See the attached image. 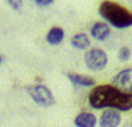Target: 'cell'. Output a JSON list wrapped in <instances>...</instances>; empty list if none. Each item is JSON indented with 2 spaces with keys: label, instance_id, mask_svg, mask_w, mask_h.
Instances as JSON below:
<instances>
[{
  "label": "cell",
  "instance_id": "5bb4252c",
  "mask_svg": "<svg viewBox=\"0 0 132 127\" xmlns=\"http://www.w3.org/2000/svg\"><path fill=\"white\" fill-rule=\"evenodd\" d=\"M36 5H39V6H49V5H51L52 3V0H35L34 1Z\"/></svg>",
  "mask_w": 132,
  "mask_h": 127
},
{
  "label": "cell",
  "instance_id": "2e32d148",
  "mask_svg": "<svg viewBox=\"0 0 132 127\" xmlns=\"http://www.w3.org/2000/svg\"><path fill=\"white\" fill-rule=\"evenodd\" d=\"M131 127H132V125H131Z\"/></svg>",
  "mask_w": 132,
  "mask_h": 127
},
{
  "label": "cell",
  "instance_id": "3957f363",
  "mask_svg": "<svg viewBox=\"0 0 132 127\" xmlns=\"http://www.w3.org/2000/svg\"><path fill=\"white\" fill-rule=\"evenodd\" d=\"M26 91L30 95V97L40 106L50 107L56 102L51 90L45 85H31L26 87Z\"/></svg>",
  "mask_w": 132,
  "mask_h": 127
},
{
  "label": "cell",
  "instance_id": "9c48e42d",
  "mask_svg": "<svg viewBox=\"0 0 132 127\" xmlns=\"http://www.w3.org/2000/svg\"><path fill=\"white\" fill-rule=\"evenodd\" d=\"M67 79L72 82L73 85L80 86V87H90L95 85V80L92 77H88L81 74H75V72H67Z\"/></svg>",
  "mask_w": 132,
  "mask_h": 127
},
{
  "label": "cell",
  "instance_id": "7c38bea8",
  "mask_svg": "<svg viewBox=\"0 0 132 127\" xmlns=\"http://www.w3.org/2000/svg\"><path fill=\"white\" fill-rule=\"evenodd\" d=\"M130 57H131V49L128 46H122L118 50V60L122 62H126L130 60Z\"/></svg>",
  "mask_w": 132,
  "mask_h": 127
},
{
  "label": "cell",
  "instance_id": "4fadbf2b",
  "mask_svg": "<svg viewBox=\"0 0 132 127\" xmlns=\"http://www.w3.org/2000/svg\"><path fill=\"white\" fill-rule=\"evenodd\" d=\"M6 4H9L14 10H19L22 6V1H15V0H7Z\"/></svg>",
  "mask_w": 132,
  "mask_h": 127
},
{
  "label": "cell",
  "instance_id": "8992f818",
  "mask_svg": "<svg viewBox=\"0 0 132 127\" xmlns=\"http://www.w3.org/2000/svg\"><path fill=\"white\" fill-rule=\"evenodd\" d=\"M100 127H118L121 123V115L115 110H106L100 117Z\"/></svg>",
  "mask_w": 132,
  "mask_h": 127
},
{
  "label": "cell",
  "instance_id": "52a82bcc",
  "mask_svg": "<svg viewBox=\"0 0 132 127\" xmlns=\"http://www.w3.org/2000/svg\"><path fill=\"white\" fill-rule=\"evenodd\" d=\"M90 34L91 36L98 40V41H105L106 39H109L111 34V30H110V26L106 24V22H95L92 25V28L90 30Z\"/></svg>",
  "mask_w": 132,
  "mask_h": 127
},
{
  "label": "cell",
  "instance_id": "30bf717a",
  "mask_svg": "<svg viewBox=\"0 0 132 127\" xmlns=\"http://www.w3.org/2000/svg\"><path fill=\"white\" fill-rule=\"evenodd\" d=\"M71 45L75 49L86 50V49H88L91 46V40L85 32H79V34H75L71 37Z\"/></svg>",
  "mask_w": 132,
  "mask_h": 127
},
{
  "label": "cell",
  "instance_id": "5b68a950",
  "mask_svg": "<svg viewBox=\"0 0 132 127\" xmlns=\"http://www.w3.org/2000/svg\"><path fill=\"white\" fill-rule=\"evenodd\" d=\"M112 83L115 87L120 89L121 91L132 94V67L120 71L112 79Z\"/></svg>",
  "mask_w": 132,
  "mask_h": 127
},
{
  "label": "cell",
  "instance_id": "277c9868",
  "mask_svg": "<svg viewBox=\"0 0 132 127\" xmlns=\"http://www.w3.org/2000/svg\"><path fill=\"white\" fill-rule=\"evenodd\" d=\"M84 61L87 69H90L91 71H101L107 65L109 57H107V54L102 49L92 47L86 51L84 56Z\"/></svg>",
  "mask_w": 132,
  "mask_h": 127
},
{
  "label": "cell",
  "instance_id": "7a4b0ae2",
  "mask_svg": "<svg viewBox=\"0 0 132 127\" xmlns=\"http://www.w3.org/2000/svg\"><path fill=\"white\" fill-rule=\"evenodd\" d=\"M98 13L107 22L116 29H126L132 26V13L115 1H102Z\"/></svg>",
  "mask_w": 132,
  "mask_h": 127
},
{
  "label": "cell",
  "instance_id": "8fae6325",
  "mask_svg": "<svg viewBox=\"0 0 132 127\" xmlns=\"http://www.w3.org/2000/svg\"><path fill=\"white\" fill-rule=\"evenodd\" d=\"M64 36H65L64 29H61L59 26H54L46 34V41L50 45H59L60 43H62Z\"/></svg>",
  "mask_w": 132,
  "mask_h": 127
},
{
  "label": "cell",
  "instance_id": "9a60e30c",
  "mask_svg": "<svg viewBox=\"0 0 132 127\" xmlns=\"http://www.w3.org/2000/svg\"><path fill=\"white\" fill-rule=\"evenodd\" d=\"M1 62H3V56L0 55V65H1Z\"/></svg>",
  "mask_w": 132,
  "mask_h": 127
},
{
  "label": "cell",
  "instance_id": "ba28073f",
  "mask_svg": "<svg viewBox=\"0 0 132 127\" xmlns=\"http://www.w3.org/2000/svg\"><path fill=\"white\" fill-rule=\"evenodd\" d=\"M73 123L76 127H96L97 118L91 112H81L80 115L76 116Z\"/></svg>",
  "mask_w": 132,
  "mask_h": 127
},
{
  "label": "cell",
  "instance_id": "6da1fadb",
  "mask_svg": "<svg viewBox=\"0 0 132 127\" xmlns=\"http://www.w3.org/2000/svg\"><path fill=\"white\" fill-rule=\"evenodd\" d=\"M88 104L95 110L130 111L132 108V94L121 91L113 85L95 86L88 95Z\"/></svg>",
  "mask_w": 132,
  "mask_h": 127
}]
</instances>
